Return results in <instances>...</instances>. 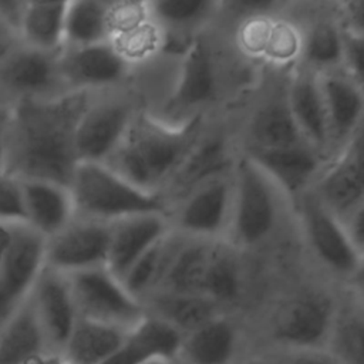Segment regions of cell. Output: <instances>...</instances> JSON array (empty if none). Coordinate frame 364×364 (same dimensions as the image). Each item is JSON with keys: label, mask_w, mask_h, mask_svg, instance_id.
Segmentation results:
<instances>
[{"label": "cell", "mask_w": 364, "mask_h": 364, "mask_svg": "<svg viewBox=\"0 0 364 364\" xmlns=\"http://www.w3.org/2000/svg\"><path fill=\"white\" fill-rule=\"evenodd\" d=\"M276 183L287 199L296 200L309 191L328 159L307 142L279 148L243 151Z\"/></svg>", "instance_id": "cell-16"}, {"label": "cell", "mask_w": 364, "mask_h": 364, "mask_svg": "<svg viewBox=\"0 0 364 364\" xmlns=\"http://www.w3.org/2000/svg\"><path fill=\"white\" fill-rule=\"evenodd\" d=\"M20 182L26 225L46 240L75 218L67 185L46 179H20Z\"/></svg>", "instance_id": "cell-24"}, {"label": "cell", "mask_w": 364, "mask_h": 364, "mask_svg": "<svg viewBox=\"0 0 364 364\" xmlns=\"http://www.w3.org/2000/svg\"><path fill=\"white\" fill-rule=\"evenodd\" d=\"M173 364H176V363H175V361H173Z\"/></svg>", "instance_id": "cell-49"}, {"label": "cell", "mask_w": 364, "mask_h": 364, "mask_svg": "<svg viewBox=\"0 0 364 364\" xmlns=\"http://www.w3.org/2000/svg\"><path fill=\"white\" fill-rule=\"evenodd\" d=\"M343 51V30L334 17L318 18L301 31L303 65L320 74L340 70Z\"/></svg>", "instance_id": "cell-34"}, {"label": "cell", "mask_w": 364, "mask_h": 364, "mask_svg": "<svg viewBox=\"0 0 364 364\" xmlns=\"http://www.w3.org/2000/svg\"><path fill=\"white\" fill-rule=\"evenodd\" d=\"M30 300L51 354L60 355L80 318L67 276L44 266L30 291Z\"/></svg>", "instance_id": "cell-17"}, {"label": "cell", "mask_w": 364, "mask_h": 364, "mask_svg": "<svg viewBox=\"0 0 364 364\" xmlns=\"http://www.w3.org/2000/svg\"><path fill=\"white\" fill-rule=\"evenodd\" d=\"M243 336L237 323L225 313L182 337L176 364H237Z\"/></svg>", "instance_id": "cell-23"}, {"label": "cell", "mask_w": 364, "mask_h": 364, "mask_svg": "<svg viewBox=\"0 0 364 364\" xmlns=\"http://www.w3.org/2000/svg\"><path fill=\"white\" fill-rule=\"evenodd\" d=\"M109 1H67L64 48L109 43Z\"/></svg>", "instance_id": "cell-33"}, {"label": "cell", "mask_w": 364, "mask_h": 364, "mask_svg": "<svg viewBox=\"0 0 364 364\" xmlns=\"http://www.w3.org/2000/svg\"><path fill=\"white\" fill-rule=\"evenodd\" d=\"M363 54L364 36L343 31V51L340 70L363 85Z\"/></svg>", "instance_id": "cell-38"}, {"label": "cell", "mask_w": 364, "mask_h": 364, "mask_svg": "<svg viewBox=\"0 0 364 364\" xmlns=\"http://www.w3.org/2000/svg\"><path fill=\"white\" fill-rule=\"evenodd\" d=\"M108 239L109 223L74 218L46 240L44 266L63 274L105 266Z\"/></svg>", "instance_id": "cell-13"}, {"label": "cell", "mask_w": 364, "mask_h": 364, "mask_svg": "<svg viewBox=\"0 0 364 364\" xmlns=\"http://www.w3.org/2000/svg\"><path fill=\"white\" fill-rule=\"evenodd\" d=\"M75 218L112 223L146 213H168L161 195L146 192L102 162H77L68 181Z\"/></svg>", "instance_id": "cell-3"}, {"label": "cell", "mask_w": 364, "mask_h": 364, "mask_svg": "<svg viewBox=\"0 0 364 364\" xmlns=\"http://www.w3.org/2000/svg\"><path fill=\"white\" fill-rule=\"evenodd\" d=\"M323 95L330 146L338 151L361 131L363 85L341 70L318 74Z\"/></svg>", "instance_id": "cell-22"}, {"label": "cell", "mask_w": 364, "mask_h": 364, "mask_svg": "<svg viewBox=\"0 0 364 364\" xmlns=\"http://www.w3.org/2000/svg\"><path fill=\"white\" fill-rule=\"evenodd\" d=\"M46 239L27 225L0 226V328L26 301L44 267Z\"/></svg>", "instance_id": "cell-7"}, {"label": "cell", "mask_w": 364, "mask_h": 364, "mask_svg": "<svg viewBox=\"0 0 364 364\" xmlns=\"http://www.w3.org/2000/svg\"><path fill=\"white\" fill-rule=\"evenodd\" d=\"M185 236L171 230L127 272L121 283L141 303L158 290Z\"/></svg>", "instance_id": "cell-30"}, {"label": "cell", "mask_w": 364, "mask_h": 364, "mask_svg": "<svg viewBox=\"0 0 364 364\" xmlns=\"http://www.w3.org/2000/svg\"><path fill=\"white\" fill-rule=\"evenodd\" d=\"M26 3L27 1L21 0H0V23L16 37L20 28Z\"/></svg>", "instance_id": "cell-41"}, {"label": "cell", "mask_w": 364, "mask_h": 364, "mask_svg": "<svg viewBox=\"0 0 364 364\" xmlns=\"http://www.w3.org/2000/svg\"><path fill=\"white\" fill-rule=\"evenodd\" d=\"M232 195V173L191 191L168 209L171 229L189 239L225 240Z\"/></svg>", "instance_id": "cell-10"}, {"label": "cell", "mask_w": 364, "mask_h": 364, "mask_svg": "<svg viewBox=\"0 0 364 364\" xmlns=\"http://www.w3.org/2000/svg\"><path fill=\"white\" fill-rule=\"evenodd\" d=\"M336 21L340 28L347 33L363 34L364 33V1L348 0L337 4Z\"/></svg>", "instance_id": "cell-40"}, {"label": "cell", "mask_w": 364, "mask_h": 364, "mask_svg": "<svg viewBox=\"0 0 364 364\" xmlns=\"http://www.w3.org/2000/svg\"><path fill=\"white\" fill-rule=\"evenodd\" d=\"M26 225L21 182L0 169V226Z\"/></svg>", "instance_id": "cell-37"}, {"label": "cell", "mask_w": 364, "mask_h": 364, "mask_svg": "<svg viewBox=\"0 0 364 364\" xmlns=\"http://www.w3.org/2000/svg\"><path fill=\"white\" fill-rule=\"evenodd\" d=\"M51 355L28 294L0 328V364H43Z\"/></svg>", "instance_id": "cell-25"}, {"label": "cell", "mask_w": 364, "mask_h": 364, "mask_svg": "<svg viewBox=\"0 0 364 364\" xmlns=\"http://www.w3.org/2000/svg\"><path fill=\"white\" fill-rule=\"evenodd\" d=\"M363 304L361 293L353 290L348 300L338 301V309L328 343V351L346 364H363Z\"/></svg>", "instance_id": "cell-35"}, {"label": "cell", "mask_w": 364, "mask_h": 364, "mask_svg": "<svg viewBox=\"0 0 364 364\" xmlns=\"http://www.w3.org/2000/svg\"><path fill=\"white\" fill-rule=\"evenodd\" d=\"M138 109L128 97L91 94L78 117L74 149L78 162H102L114 154Z\"/></svg>", "instance_id": "cell-9"}, {"label": "cell", "mask_w": 364, "mask_h": 364, "mask_svg": "<svg viewBox=\"0 0 364 364\" xmlns=\"http://www.w3.org/2000/svg\"><path fill=\"white\" fill-rule=\"evenodd\" d=\"M129 330L78 318L61 357L67 364H104L124 344Z\"/></svg>", "instance_id": "cell-26"}, {"label": "cell", "mask_w": 364, "mask_h": 364, "mask_svg": "<svg viewBox=\"0 0 364 364\" xmlns=\"http://www.w3.org/2000/svg\"><path fill=\"white\" fill-rule=\"evenodd\" d=\"M340 299L328 289L307 286L287 294L270 314L267 337L276 351L327 348Z\"/></svg>", "instance_id": "cell-5"}, {"label": "cell", "mask_w": 364, "mask_h": 364, "mask_svg": "<svg viewBox=\"0 0 364 364\" xmlns=\"http://www.w3.org/2000/svg\"><path fill=\"white\" fill-rule=\"evenodd\" d=\"M155 23L164 30L186 31L206 23L220 3L209 0H159L148 1Z\"/></svg>", "instance_id": "cell-36"}, {"label": "cell", "mask_w": 364, "mask_h": 364, "mask_svg": "<svg viewBox=\"0 0 364 364\" xmlns=\"http://www.w3.org/2000/svg\"><path fill=\"white\" fill-rule=\"evenodd\" d=\"M18 44L17 37L0 23V61Z\"/></svg>", "instance_id": "cell-42"}, {"label": "cell", "mask_w": 364, "mask_h": 364, "mask_svg": "<svg viewBox=\"0 0 364 364\" xmlns=\"http://www.w3.org/2000/svg\"><path fill=\"white\" fill-rule=\"evenodd\" d=\"M67 1H27L17 33L21 46L58 54L64 48Z\"/></svg>", "instance_id": "cell-28"}, {"label": "cell", "mask_w": 364, "mask_h": 364, "mask_svg": "<svg viewBox=\"0 0 364 364\" xmlns=\"http://www.w3.org/2000/svg\"><path fill=\"white\" fill-rule=\"evenodd\" d=\"M78 317L131 330L144 316V304L105 267L65 274Z\"/></svg>", "instance_id": "cell-8"}, {"label": "cell", "mask_w": 364, "mask_h": 364, "mask_svg": "<svg viewBox=\"0 0 364 364\" xmlns=\"http://www.w3.org/2000/svg\"><path fill=\"white\" fill-rule=\"evenodd\" d=\"M237 43L252 58L287 65L300 60L301 31L293 23L270 13L249 16L237 28Z\"/></svg>", "instance_id": "cell-20"}, {"label": "cell", "mask_w": 364, "mask_h": 364, "mask_svg": "<svg viewBox=\"0 0 364 364\" xmlns=\"http://www.w3.org/2000/svg\"><path fill=\"white\" fill-rule=\"evenodd\" d=\"M357 132L330 156L309 189L334 216L344 220L363 209V136Z\"/></svg>", "instance_id": "cell-11"}, {"label": "cell", "mask_w": 364, "mask_h": 364, "mask_svg": "<svg viewBox=\"0 0 364 364\" xmlns=\"http://www.w3.org/2000/svg\"><path fill=\"white\" fill-rule=\"evenodd\" d=\"M284 100L301 138L328 156L331 146L318 74L304 65L296 68L289 80Z\"/></svg>", "instance_id": "cell-21"}, {"label": "cell", "mask_w": 364, "mask_h": 364, "mask_svg": "<svg viewBox=\"0 0 364 364\" xmlns=\"http://www.w3.org/2000/svg\"><path fill=\"white\" fill-rule=\"evenodd\" d=\"M171 230L168 213L138 215L109 223L105 267L121 282L136 260Z\"/></svg>", "instance_id": "cell-19"}, {"label": "cell", "mask_w": 364, "mask_h": 364, "mask_svg": "<svg viewBox=\"0 0 364 364\" xmlns=\"http://www.w3.org/2000/svg\"><path fill=\"white\" fill-rule=\"evenodd\" d=\"M236 156L229 136L222 132H203L161 192L166 208L169 209L191 191L230 175Z\"/></svg>", "instance_id": "cell-15"}, {"label": "cell", "mask_w": 364, "mask_h": 364, "mask_svg": "<svg viewBox=\"0 0 364 364\" xmlns=\"http://www.w3.org/2000/svg\"><path fill=\"white\" fill-rule=\"evenodd\" d=\"M92 92H65L11 104L0 169L18 179L68 185L77 165L74 131Z\"/></svg>", "instance_id": "cell-1"}, {"label": "cell", "mask_w": 364, "mask_h": 364, "mask_svg": "<svg viewBox=\"0 0 364 364\" xmlns=\"http://www.w3.org/2000/svg\"><path fill=\"white\" fill-rule=\"evenodd\" d=\"M138 364H173V360L166 357H148Z\"/></svg>", "instance_id": "cell-44"}, {"label": "cell", "mask_w": 364, "mask_h": 364, "mask_svg": "<svg viewBox=\"0 0 364 364\" xmlns=\"http://www.w3.org/2000/svg\"><path fill=\"white\" fill-rule=\"evenodd\" d=\"M267 364H274V363H273V361H272V363H267Z\"/></svg>", "instance_id": "cell-48"}, {"label": "cell", "mask_w": 364, "mask_h": 364, "mask_svg": "<svg viewBox=\"0 0 364 364\" xmlns=\"http://www.w3.org/2000/svg\"><path fill=\"white\" fill-rule=\"evenodd\" d=\"M213 242L185 237L156 291L202 294L203 276Z\"/></svg>", "instance_id": "cell-32"}, {"label": "cell", "mask_w": 364, "mask_h": 364, "mask_svg": "<svg viewBox=\"0 0 364 364\" xmlns=\"http://www.w3.org/2000/svg\"><path fill=\"white\" fill-rule=\"evenodd\" d=\"M303 235L318 263L334 276L353 284L361 282L363 253L350 240L341 220L310 191L296 200Z\"/></svg>", "instance_id": "cell-6"}, {"label": "cell", "mask_w": 364, "mask_h": 364, "mask_svg": "<svg viewBox=\"0 0 364 364\" xmlns=\"http://www.w3.org/2000/svg\"><path fill=\"white\" fill-rule=\"evenodd\" d=\"M202 118L172 122L138 111L105 165L138 188L161 195L203 134Z\"/></svg>", "instance_id": "cell-2"}, {"label": "cell", "mask_w": 364, "mask_h": 364, "mask_svg": "<svg viewBox=\"0 0 364 364\" xmlns=\"http://www.w3.org/2000/svg\"><path fill=\"white\" fill-rule=\"evenodd\" d=\"M43 364H67V363L61 357H58V355H51Z\"/></svg>", "instance_id": "cell-45"}, {"label": "cell", "mask_w": 364, "mask_h": 364, "mask_svg": "<svg viewBox=\"0 0 364 364\" xmlns=\"http://www.w3.org/2000/svg\"><path fill=\"white\" fill-rule=\"evenodd\" d=\"M274 364H338V360L327 348L284 350L277 351Z\"/></svg>", "instance_id": "cell-39"}, {"label": "cell", "mask_w": 364, "mask_h": 364, "mask_svg": "<svg viewBox=\"0 0 364 364\" xmlns=\"http://www.w3.org/2000/svg\"><path fill=\"white\" fill-rule=\"evenodd\" d=\"M232 188V212L225 242L236 250L257 246L279 228L283 199L287 198L243 152L235 161Z\"/></svg>", "instance_id": "cell-4"}, {"label": "cell", "mask_w": 364, "mask_h": 364, "mask_svg": "<svg viewBox=\"0 0 364 364\" xmlns=\"http://www.w3.org/2000/svg\"><path fill=\"white\" fill-rule=\"evenodd\" d=\"M235 250L228 242L215 240L202 283V296L223 310L240 297L243 289L242 267Z\"/></svg>", "instance_id": "cell-31"}, {"label": "cell", "mask_w": 364, "mask_h": 364, "mask_svg": "<svg viewBox=\"0 0 364 364\" xmlns=\"http://www.w3.org/2000/svg\"><path fill=\"white\" fill-rule=\"evenodd\" d=\"M218 68L209 46L203 40H192L183 51L179 74L169 95L166 108L172 115L200 111L216 98Z\"/></svg>", "instance_id": "cell-18"}, {"label": "cell", "mask_w": 364, "mask_h": 364, "mask_svg": "<svg viewBox=\"0 0 364 364\" xmlns=\"http://www.w3.org/2000/svg\"><path fill=\"white\" fill-rule=\"evenodd\" d=\"M10 107H11V105H10ZM9 111H10V108H7L6 111L0 112V162H1V156H3V148H4V138H6V128H7Z\"/></svg>", "instance_id": "cell-43"}, {"label": "cell", "mask_w": 364, "mask_h": 364, "mask_svg": "<svg viewBox=\"0 0 364 364\" xmlns=\"http://www.w3.org/2000/svg\"><path fill=\"white\" fill-rule=\"evenodd\" d=\"M57 55L18 43L0 61V94L11 104L21 100H47L65 94Z\"/></svg>", "instance_id": "cell-12"}, {"label": "cell", "mask_w": 364, "mask_h": 364, "mask_svg": "<svg viewBox=\"0 0 364 364\" xmlns=\"http://www.w3.org/2000/svg\"><path fill=\"white\" fill-rule=\"evenodd\" d=\"M142 304L148 314L164 320L182 336L225 313L220 306L202 294L155 291Z\"/></svg>", "instance_id": "cell-27"}, {"label": "cell", "mask_w": 364, "mask_h": 364, "mask_svg": "<svg viewBox=\"0 0 364 364\" xmlns=\"http://www.w3.org/2000/svg\"><path fill=\"white\" fill-rule=\"evenodd\" d=\"M57 64L67 92H95L114 87L131 67L111 43L65 47L58 53Z\"/></svg>", "instance_id": "cell-14"}, {"label": "cell", "mask_w": 364, "mask_h": 364, "mask_svg": "<svg viewBox=\"0 0 364 364\" xmlns=\"http://www.w3.org/2000/svg\"><path fill=\"white\" fill-rule=\"evenodd\" d=\"M303 141L283 95L262 104L252 115L247 125V146L245 151L279 148Z\"/></svg>", "instance_id": "cell-29"}, {"label": "cell", "mask_w": 364, "mask_h": 364, "mask_svg": "<svg viewBox=\"0 0 364 364\" xmlns=\"http://www.w3.org/2000/svg\"><path fill=\"white\" fill-rule=\"evenodd\" d=\"M338 364H346V363H340V361H338Z\"/></svg>", "instance_id": "cell-47"}, {"label": "cell", "mask_w": 364, "mask_h": 364, "mask_svg": "<svg viewBox=\"0 0 364 364\" xmlns=\"http://www.w3.org/2000/svg\"><path fill=\"white\" fill-rule=\"evenodd\" d=\"M10 105H11V102H10L6 97H3V95L0 94V112H3V111H6L7 108H10Z\"/></svg>", "instance_id": "cell-46"}]
</instances>
